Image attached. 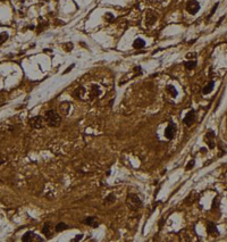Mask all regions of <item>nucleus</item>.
I'll return each instance as SVG.
<instances>
[{"instance_id":"dca6fc26","label":"nucleus","mask_w":227,"mask_h":242,"mask_svg":"<svg viewBox=\"0 0 227 242\" xmlns=\"http://www.w3.org/2000/svg\"><path fill=\"white\" fill-rule=\"evenodd\" d=\"M67 229H69V226L68 225H66L65 223H59V224H57V226H56V232H62V231H65V230H67Z\"/></svg>"},{"instance_id":"f03ea898","label":"nucleus","mask_w":227,"mask_h":242,"mask_svg":"<svg viewBox=\"0 0 227 242\" xmlns=\"http://www.w3.org/2000/svg\"><path fill=\"white\" fill-rule=\"evenodd\" d=\"M44 119L47 120V123L50 126H58L60 124V122H61L60 116L55 110H52V109H50V110H48L46 113Z\"/></svg>"},{"instance_id":"7ed1b4c3","label":"nucleus","mask_w":227,"mask_h":242,"mask_svg":"<svg viewBox=\"0 0 227 242\" xmlns=\"http://www.w3.org/2000/svg\"><path fill=\"white\" fill-rule=\"evenodd\" d=\"M199 9H200V4H199L196 0H190V1H187L186 10H187L188 14H191V15H195V14L199 12Z\"/></svg>"},{"instance_id":"a211bd4d","label":"nucleus","mask_w":227,"mask_h":242,"mask_svg":"<svg viewBox=\"0 0 227 242\" xmlns=\"http://www.w3.org/2000/svg\"><path fill=\"white\" fill-rule=\"evenodd\" d=\"M167 92H168L173 98H175V97L177 96V90L175 89V87H173V85H167Z\"/></svg>"},{"instance_id":"9b49d317","label":"nucleus","mask_w":227,"mask_h":242,"mask_svg":"<svg viewBox=\"0 0 227 242\" xmlns=\"http://www.w3.org/2000/svg\"><path fill=\"white\" fill-rule=\"evenodd\" d=\"M42 233L44 234L47 238H51V235H52V232H51V223H44V225H43V229H42Z\"/></svg>"},{"instance_id":"6e6552de","label":"nucleus","mask_w":227,"mask_h":242,"mask_svg":"<svg viewBox=\"0 0 227 242\" xmlns=\"http://www.w3.org/2000/svg\"><path fill=\"white\" fill-rule=\"evenodd\" d=\"M175 132H176V128H175V125L174 123L170 120V123L168 124V126L166 127V131H165V136L167 137L168 140H171L175 135Z\"/></svg>"},{"instance_id":"c85d7f7f","label":"nucleus","mask_w":227,"mask_h":242,"mask_svg":"<svg viewBox=\"0 0 227 242\" xmlns=\"http://www.w3.org/2000/svg\"><path fill=\"white\" fill-rule=\"evenodd\" d=\"M2 163H4V161H2V160H0V165H1Z\"/></svg>"},{"instance_id":"39448f33","label":"nucleus","mask_w":227,"mask_h":242,"mask_svg":"<svg viewBox=\"0 0 227 242\" xmlns=\"http://www.w3.org/2000/svg\"><path fill=\"white\" fill-rule=\"evenodd\" d=\"M204 141L208 144L209 149H214L215 148V132L214 131H208L206 136H204Z\"/></svg>"},{"instance_id":"6ab92c4d","label":"nucleus","mask_w":227,"mask_h":242,"mask_svg":"<svg viewBox=\"0 0 227 242\" xmlns=\"http://www.w3.org/2000/svg\"><path fill=\"white\" fill-rule=\"evenodd\" d=\"M7 39H8V33H6V32L0 33V43H4Z\"/></svg>"},{"instance_id":"412c9836","label":"nucleus","mask_w":227,"mask_h":242,"mask_svg":"<svg viewBox=\"0 0 227 242\" xmlns=\"http://www.w3.org/2000/svg\"><path fill=\"white\" fill-rule=\"evenodd\" d=\"M64 48H65V50L66 51H70L74 48V46H73L72 42H68V43H65L64 45Z\"/></svg>"},{"instance_id":"b1692460","label":"nucleus","mask_w":227,"mask_h":242,"mask_svg":"<svg viewBox=\"0 0 227 242\" xmlns=\"http://www.w3.org/2000/svg\"><path fill=\"white\" fill-rule=\"evenodd\" d=\"M106 17H107V21L108 22H113L114 21V15H111V14L110 13H107V14H106Z\"/></svg>"},{"instance_id":"2eb2a0df","label":"nucleus","mask_w":227,"mask_h":242,"mask_svg":"<svg viewBox=\"0 0 227 242\" xmlns=\"http://www.w3.org/2000/svg\"><path fill=\"white\" fill-rule=\"evenodd\" d=\"M115 201H116V197H115L114 193H110L109 196H107V198L105 199L103 203H105V205H111V203H114Z\"/></svg>"},{"instance_id":"f257e3e1","label":"nucleus","mask_w":227,"mask_h":242,"mask_svg":"<svg viewBox=\"0 0 227 242\" xmlns=\"http://www.w3.org/2000/svg\"><path fill=\"white\" fill-rule=\"evenodd\" d=\"M126 203L128 208L132 210H138L142 207V201L140 200V198L134 193H128V196L126 198Z\"/></svg>"},{"instance_id":"aec40b11","label":"nucleus","mask_w":227,"mask_h":242,"mask_svg":"<svg viewBox=\"0 0 227 242\" xmlns=\"http://www.w3.org/2000/svg\"><path fill=\"white\" fill-rule=\"evenodd\" d=\"M217 7H218V2H217V4H215V6H214V7H212V9H211V12H210V14H209V15H208V17H207V20H210V18H211V16H212V15H214V14L216 13V9H217Z\"/></svg>"},{"instance_id":"1a4fd4ad","label":"nucleus","mask_w":227,"mask_h":242,"mask_svg":"<svg viewBox=\"0 0 227 242\" xmlns=\"http://www.w3.org/2000/svg\"><path fill=\"white\" fill-rule=\"evenodd\" d=\"M207 232H208V234H210V235H215V236L219 235V231H218L216 224H214L212 222L207 223Z\"/></svg>"},{"instance_id":"5701e85b","label":"nucleus","mask_w":227,"mask_h":242,"mask_svg":"<svg viewBox=\"0 0 227 242\" xmlns=\"http://www.w3.org/2000/svg\"><path fill=\"white\" fill-rule=\"evenodd\" d=\"M194 164H195V160H191L190 163L187 164V166L185 167V169H186V170H190V169H192V168H193V166H194Z\"/></svg>"},{"instance_id":"423d86ee","label":"nucleus","mask_w":227,"mask_h":242,"mask_svg":"<svg viewBox=\"0 0 227 242\" xmlns=\"http://www.w3.org/2000/svg\"><path fill=\"white\" fill-rule=\"evenodd\" d=\"M23 242H32V241H42V239L40 236H38L37 234H34L33 232H26L25 234L22 238Z\"/></svg>"},{"instance_id":"f8f14e48","label":"nucleus","mask_w":227,"mask_h":242,"mask_svg":"<svg viewBox=\"0 0 227 242\" xmlns=\"http://www.w3.org/2000/svg\"><path fill=\"white\" fill-rule=\"evenodd\" d=\"M157 21V16L152 13H148L147 14V17H146V23L147 25H152L155 22Z\"/></svg>"},{"instance_id":"ddd939ff","label":"nucleus","mask_w":227,"mask_h":242,"mask_svg":"<svg viewBox=\"0 0 227 242\" xmlns=\"http://www.w3.org/2000/svg\"><path fill=\"white\" fill-rule=\"evenodd\" d=\"M133 47L135 49H141V48H144L146 47V42H144V40L140 39V38H138V39L134 40L133 42Z\"/></svg>"},{"instance_id":"bb28decb","label":"nucleus","mask_w":227,"mask_h":242,"mask_svg":"<svg viewBox=\"0 0 227 242\" xmlns=\"http://www.w3.org/2000/svg\"><path fill=\"white\" fill-rule=\"evenodd\" d=\"M223 20H224V17H221L220 20H219V22H218V24H217V27H218V26L220 25V23H221V22H223Z\"/></svg>"},{"instance_id":"4468645a","label":"nucleus","mask_w":227,"mask_h":242,"mask_svg":"<svg viewBox=\"0 0 227 242\" xmlns=\"http://www.w3.org/2000/svg\"><path fill=\"white\" fill-rule=\"evenodd\" d=\"M212 89H214V82L211 81L202 89V93H203V94H209V93L212 91Z\"/></svg>"},{"instance_id":"a878e982","label":"nucleus","mask_w":227,"mask_h":242,"mask_svg":"<svg viewBox=\"0 0 227 242\" xmlns=\"http://www.w3.org/2000/svg\"><path fill=\"white\" fill-rule=\"evenodd\" d=\"M82 236H83V235H82V234H80V235H77V236H76V238H75V239H73V241H80V240H81V239H82Z\"/></svg>"},{"instance_id":"20e7f679","label":"nucleus","mask_w":227,"mask_h":242,"mask_svg":"<svg viewBox=\"0 0 227 242\" xmlns=\"http://www.w3.org/2000/svg\"><path fill=\"white\" fill-rule=\"evenodd\" d=\"M43 124H44V122H43V118L41 116H35V117L30 119V125H31L33 128H37V130L42 128Z\"/></svg>"},{"instance_id":"4be33fe9","label":"nucleus","mask_w":227,"mask_h":242,"mask_svg":"<svg viewBox=\"0 0 227 242\" xmlns=\"http://www.w3.org/2000/svg\"><path fill=\"white\" fill-rule=\"evenodd\" d=\"M219 198L218 197H216L215 198V200H214V202H212V208H217L218 206H219Z\"/></svg>"},{"instance_id":"f3484780","label":"nucleus","mask_w":227,"mask_h":242,"mask_svg":"<svg viewBox=\"0 0 227 242\" xmlns=\"http://www.w3.org/2000/svg\"><path fill=\"white\" fill-rule=\"evenodd\" d=\"M185 67H186V70H188V71H192L193 68L196 67V62L195 60H188V62L185 63Z\"/></svg>"},{"instance_id":"9d476101","label":"nucleus","mask_w":227,"mask_h":242,"mask_svg":"<svg viewBox=\"0 0 227 242\" xmlns=\"http://www.w3.org/2000/svg\"><path fill=\"white\" fill-rule=\"evenodd\" d=\"M83 223L91 227H94V229L99 226V222L97 221V217H87V218H85L83 221Z\"/></svg>"},{"instance_id":"cd10ccee","label":"nucleus","mask_w":227,"mask_h":242,"mask_svg":"<svg viewBox=\"0 0 227 242\" xmlns=\"http://www.w3.org/2000/svg\"><path fill=\"white\" fill-rule=\"evenodd\" d=\"M194 55H196V54H188V55H187V57H188V58H191V57H193Z\"/></svg>"},{"instance_id":"393cba45","label":"nucleus","mask_w":227,"mask_h":242,"mask_svg":"<svg viewBox=\"0 0 227 242\" xmlns=\"http://www.w3.org/2000/svg\"><path fill=\"white\" fill-rule=\"evenodd\" d=\"M74 66H75V65H74V64H72V65H70V66H69V67H68V68H67V70H66V71H65V72H64V74H67L68 72H70V71H72V70H73V68H74Z\"/></svg>"},{"instance_id":"0eeeda50","label":"nucleus","mask_w":227,"mask_h":242,"mask_svg":"<svg viewBox=\"0 0 227 242\" xmlns=\"http://www.w3.org/2000/svg\"><path fill=\"white\" fill-rule=\"evenodd\" d=\"M194 119H195V111L190 110L186 115H185L184 119H183V123H184L186 126H191L194 123Z\"/></svg>"}]
</instances>
